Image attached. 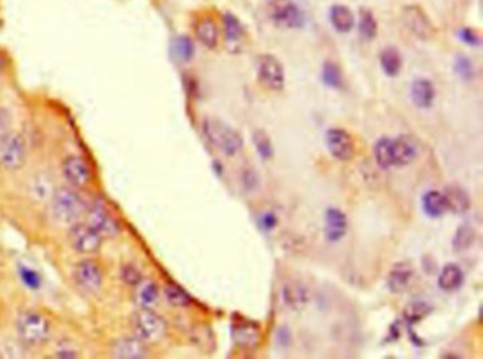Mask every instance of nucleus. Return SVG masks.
I'll return each mask as SVG.
<instances>
[{
	"label": "nucleus",
	"mask_w": 483,
	"mask_h": 359,
	"mask_svg": "<svg viewBox=\"0 0 483 359\" xmlns=\"http://www.w3.org/2000/svg\"><path fill=\"white\" fill-rule=\"evenodd\" d=\"M347 217L339 208H327L325 214V236L329 242H339L347 233Z\"/></svg>",
	"instance_id": "2eb2a0df"
},
{
	"label": "nucleus",
	"mask_w": 483,
	"mask_h": 359,
	"mask_svg": "<svg viewBox=\"0 0 483 359\" xmlns=\"http://www.w3.org/2000/svg\"><path fill=\"white\" fill-rule=\"evenodd\" d=\"M63 175L66 182L75 188H85L93 180V171L88 163L80 156H70L63 163Z\"/></svg>",
	"instance_id": "ddd939ff"
},
{
	"label": "nucleus",
	"mask_w": 483,
	"mask_h": 359,
	"mask_svg": "<svg viewBox=\"0 0 483 359\" xmlns=\"http://www.w3.org/2000/svg\"><path fill=\"white\" fill-rule=\"evenodd\" d=\"M194 54V46L193 41L186 37H177L173 43H172V55L179 63H188L192 59Z\"/></svg>",
	"instance_id": "c756f323"
},
{
	"label": "nucleus",
	"mask_w": 483,
	"mask_h": 359,
	"mask_svg": "<svg viewBox=\"0 0 483 359\" xmlns=\"http://www.w3.org/2000/svg\"><path fill=\"white\" fill-rule=\"evenodd\" d=\"M0 263H2V249H0Z\"/></svg>",
	"instance_id": "37998d69"
},
{
	"label": "nucleus",
	"mask_w": 483,
	"mask_h": 359,
	"mask_svg": "<svg viewBox=\"0 0 483 359\" xmlns=\"http://www.w3.org/2000/svg\"><path fill=\"white\" fill-rule=\"evenodd\" d=\"M459 36H461V39H462L466 44H469V46H479V43H480L479 35L475 32V30H472V28H462V30H461V33H459Z\"/></svg>",
	"instance_id": "a19ab883"
},
{
	"label": "nucleus",
	"mask_w": 483,
	"mask_h": 359,
	"mask_svg": "<svg viewBox=\"0 0 483 359\" xmlns=\"http://www.w3.org/2000/svg\"><path fill=\"white\" fill-rule=\"evenodd\" d=\"M454 68H455L457 75H458L462 81H465V82L472 81L473 77H475V67H473L472 61H471V59H469L466 55H462V54H461V55H458V57L455 58V66H454Z\"/></svg>",
	"instance_id": "c9c22d12"
},
{
	"label": "nucleus",
	"mask_w": 483,
	"mask_h": 359,
	"mask_svg": "<svg viewBox=\"0 0 483 359\" xmlns=\"http://www.w3.org/2000/svg\"><path fill=\"white\" fill-rule=\"evenodd\" d=\"M414 278V271L411 264L405 262H399L390 269L388 276H387V287L391 293H404Z\"/></svg>",
	"instance_id": "f3484780"
},
{
	"label": "nucleus",
	"mask_w": 483,
	"mask_h": 359,
	"mask_svg": "<svg viewBox=\"0 0 483 359\" xmlns=\"http://www.w3.org/2000/svg\"><path fill=\"white\" fill-rule=\"evenodd\" d=\"M442 194L448 206V211H452L455 214H464L471 208V198L468 193L459 186H448Z\"/></svg>",
	"instance_id": "aec40b11"
},
{
	"label": "nucleus",
	"mask_w": 483,
	"mask_h": 359,
	"mask_svg": "<svg viewBox=\"0 0 483 359\" xmlns=\"http://www.w3.org/2000/svg\"><path fill=\"white\" fill-rule=\"evenodd\" d=\"M257 74L259 84L269 91H281L285 85V72L280 59L271 54L258 57Z\"/></svg>",
	"instance_id": "423d86ee"
},
{
	"label": "nucleus",
	"mask_w": 483,
	"mask_h": 359,
	"mask_svg": "<svg viewBox=\"0 0 483 359\" xmlns=\"http://www.w3.org/2000/svg\"><path fill=\"white\" fill-rule=\"evenodd\" d=\"M74 280L82 290L88 293H97L102 287L104 272L95 260L85 259L75 264Z\"/></svg>",
	"instance_id": "9d476101"
},
{
	"label": "nucleus",
	"mask_w": 483,
	"mask_h": 359,
	"mask_svg": "<svg viewBox=\"0 0 483 359\" xmlns=\"http://www.w3.org/2000/svg\"><path fill=\"white\" fill-rule=\"evenodd\" d=\"M104 237L86 222H77L70 226V244L81 255H94L100 251Z\"/></svg>",
	"instance_id": "6e6552de"
},
{
	"label": "nucleus",
	"mask_w": 483,
	"mask_h": 359,
	"mask_svg": "<svg viewBox=\"0 0 483 359\" xmlns=\"http://www.w3.org/2000/svg\"><path fill=\"white\" fill-rule=\"evenodd\" d=\"M196 36L207 48H216L219 44V28L215 20L203 19L196 26Z\"/></svg>",
	"instance_id": "393cba45"
},
{
	"label": "nucleus",
	"mask_w": 483,
	"mask_h": 359,
	"mask_svg": "<svg viewBox=\"0 0 483 359\" xmlns=\"http://www.w3.org/2000/svg\"><path fill=\"white\" fill-rule=\"evenodd\" d=\"M16 328L20 341L27 347L42 345L50 337V322L43 314L33 310L19 314Z\"/></svg>",
	"instance_id": "20e7f679"
},
{
	"label": "nucleus",
	"mask_w": 483,
	"mask_h": 359,
	"mask_svg": "<svg viewBox=\"0 0 483 359\" xmlns=\"http://www.w3.org/2000/svg\"><path fill=\"white\" fill-rule=\"evenodd\" d=\"M12 128V115L6 108L0 106V139H3L8 133H10Z\"/></svg>",
	"instance_id": "58836bf2"
},
{
	"label": "nucleus",
	"mask_w": 483,
	"mask_h": 359,
	"mask_svg": "<svg viewBox=\"0 0 483 359\" xmlns=\"http://www.w3.org/2000/svg\"><path fill=\"white\" fill-rule=\"evenodd\" d=\"M411 101L417 108L427 109L431 108L435 99V88L430 79L418 78L411 85Z\"/></svg>",
	"instance_id": "6ab92c4d"
},
{
	"label": "nucleus",
	"mask_w": 483,
	"mask_h": 359,
	"mask_svg": "<svg viewBox=\"0 0 483 359\" xmlns=\"http://www.w3.org/2000/svg\"><path fill=\"white\" fill-rule=\"evenodd\" d=\"M112 355L120 359H142L147 356V345L136 336L125 337L113 344Z\"/></svg>",
	"instance_id": "dca6fc26"
},
{
	"label": "nucleus",
	"mask_w": 483,
	"mask_h": 359,
	"mask_svg": "<svg viewBox=\"0 0 483 359\" xmlns=\"http://www.w3.org/2000/svg\"><path fill=\"white\" fill-rule=\"evenodd\" d=\"M432 311V307L426 303V302H411L405 306L404 311H403V317L408 324H417L419 321L424 320L426 317H428Z\"/></svg>",
	"instance_id": "c85d7f7f"
},
{
	"label": "nucleus",
	"mask_w": 483,
	"mask_h": 359,
	"mask_svg": "<svg viewBox=\"0 0 483 359\" xmlns=\"http://www.w3.org/2000/svg\"><path fill=\"white\" fill-rule=\"evenodd\" d=\"M135 289V300L142 309H152L158 303L159 289L155 282L140 280Z\"/></svg>",
	"instance_id": "4be33fe9"
},
{
	"label": "nucleus",
	"mask_w": 483,
	"mask_h": 359,
	"mask_svg": "<svg viewBox=\"0 0 483 359\" xmlns=\"http://www.w3.org/2000/svg\"><path fill=\"white\" fill-rule=\"evenodd\" d=\"M421 202H422V211H424V214L431 217V218H439L448 211L444 194L439 191L431 190V191L426 193L424 197H422Z\"/></svg>",
	"instance_id": "b1692460"
},
{
	"label": "nucleus",
	"mask_w": 483,
	"mask_h": 359,
	"mask_svg": "<svg viewBox=\"0 0 483 359\" xmlns=\"http://www.w3.org/2000/svg\"><path fill=\"white\" fill-rule=\"evenodd\" d=\"M27 147L21 135L8 133L0 139V166L8 170H19L26 163Z\"/></svg>",
	"instance_id": "0eeeda50"
},
{
	"label": "nucleus",
	"mask_w": 483,
	"mask_h": 359,
	"mask_svg": "<svg viewBox=\"0 0 483 359\" xmlns=\"http://www.w3.org/2000/svg\"><path fill=\"white\" fill-rule=\"evenodd\" d=\"M269 17L278 27L296 28L304 24V13L293 0H273L269 3Z\"/></svg>",
	"instance_id": "1a4fd4ad"
},
{
	"label": "nucleus",
	"mask_w": 483,
	"mask_h": 359,
	"mask_svg": "<svg viewBox=\"0 0 483 359\" xmlns=\"http://www.w3.org/2000/svg\"><path fill=\"white\" fill-rule=\"evenodd\" d=\"M282 295H284L285 304L293 310L302 309L308 302V290L299 282H291L285 284L282 290Z\"/></svg>",
	"instance_id": "5701e85b"
},
{
	"label": "nucleus",
	"mask_w": 483,
	"mask_h": 359,
	"mask_svg": "<svg viewBox=\"0 0 483 359\" xmlns=\"http://www.w3.org/2000/svg\"><path fill=\"white\" fill-rule=\"evenodd\" d=\"M475 239H476V233H475L473 226L469 224H462L457 229L454 239H452V246H454V249L457 252H464V251H468L473 245Z\"/></svg>",
	"instance_id": "cd10ccee"
},
{
	"label": "nucleus",
	"mask_w": 483,
	"mask_h": 359,
	"mask_svg": "<svg viewBox=\"0 0 483 359\" xmlns=\"http://www.w3.org/2000/svg\"><path fill=\"white\" fill-rule=\"evenodd\" d=\"M380 64L385 75L397 77L403 67V58L396 48L388 47L380 54Z\"/></svg>",
	"instance_id": "bb28decb"
},
{
	"label": "nucleus",
	"mask_w": 483,
	"mask_h": 359,
	"mask_svg": "<svg viewBox=\"0 0 483 359\" xmlns=\"http://www.w3.org/2000/svg\"><path fill=\"white\" fill-rule=\"evenodd\" d=\"M57 356L58 358H75L77 352L71 351V349H62V351L57 352Z\"/></svg>",
	"instance_id": "79ce46f5"
},
{
	"label": "nucleus",
	"mask_w": 483,
	"mask_h": 359,
	"mask_svg": "<svg viewBox=\"0 0 483 359\" xmlns=\"http://www.w3.org/2000/svg\"><path fill=\"white\" fill-rule=\"evenodd\" d=\"M86 224L94 228L102 237H115L120 232V226L113 215L102 204H94L86 208Z\"/></svg>",
	"instance_id": "9b49d317"
},
{
	"label": "nucleus",
	"mask_w": 483,
	"mask_h": 359,
	"mask_svg": "<svg viewBox=\"0 0 483 359\" xmlns=\"http://www.w3.org/2000/svg\"><path fill=\"white\" fill-rule=\"evenodd\" d=\"M322 81L325 82V85L330 88H335V89L340 88L343 84L340 68L335 63L326 61L322 68Z\"/></svg>",
	"instance_id": "f704fd0d"
},
{
	"label": "nucleus",
	"mask_w": 483,
	"mask_h": 359,
	"mask_svg": "<svg viewBox=\"0 0 483 359\" xmlns=\"http://www.w3.org/2000/svg\"><path fill=\"white\" fill-rule=\"evenodd\" d=\"M464 284V272L458 264L449 263L442 267L438 276V286L444 291H455Z\"/></svg>",
	"instance_id": "412c9836"
},
{
	"label": "nucleus",
	"mask_w": 483,
	"mask_h": 359,
	"mask_svg": "<svg viewBox=\"0 0 483 359\" xmlns=\"http://www.w3.org/2000/svg\"><path fill=\"white\" fill-rule=\"evenodd\" d=\"M233 338L241 348H255L259 342V325L247 318L235 320L233 322Z\"/></svg>",
	"instance_id": "4468645a"
},
{
	"label": "nucleus",
	"mask_w": 483,
	"mask_h": 359,
	"mask_svg": "<svg viewBox=\"0 0 483 359\" xmlns=\"http://www.w3.org/2000/svg\"><path fill=\"white\" fill-rule=\"evenodd\" d=\"M325 142H326V147H327L329 153L334 156L336 160L347 162V160L353 159L356 147H354V142H353L350 133H347L346 130H343L340 128L329 129L326 132Z\"/></svg>",
	"instance_id": "f8f14e48"
},
{
	"label": "nucleus",
	"mask_w": 483,
	"mask_h": 359,
	"mask_svg": "<svg viewBox=\"0 0 483 359\" xmlns=\"http://www.w3.org/2000/svg\"><path fill=\"white\" fill-rule=\"evenodd\" d=\"M132 327L135 336L149 342H159L167 331L166 321L150 309H140L132 317Z\"/></svg>",
	"instance_id": "39448f33"
},
{
	"label": "nucleus",
	"mask_w": 483,
	"mask_h": 359,
	"mask_svg": "<svg viewBox=\"0 0 483 359\" xmlns=\"http://www.w3.org/2000/svg\"><path fill=\"white\" fill-rule=\"evenodd\" d=\"M120 278H122L124 283L129 286H136L142 280V275L134 264H124L120 269Z\"/></svg>",
	"instance_id": "4c0bfd02"
},
{
	"label": "nucleus",
	"mask_w": 483,
	"mask_h": 359,
	"mask_svg": "<svg viewBox=\"0 0 483 359\" xmlns=\"http://www.w3.org/2000/svg\"><path fill=\"white\" fill-rule=\"evenodd\" d=\"M358 30H360L361 37L366 40H373L377 36V20L374 19L372 12L369 10L361 12Z\"/></svg>",
	"instance_id": "72a5a7b5"
},
{
	"label": "nucleus",
	"mask_w": 483,
	"mask_h": 359,
	"mask_svg": "<svg viewBox=\"0 0 483 359\" xmlns=\"http://www.w3.org/2000/svg\"><path fill=\"white\" fill-rule=\"evenodd\" d=\"M88 205L84 198L71 187H60L51 194L53 218L62 225H74L85 215Z\"/></svg>",
	"instance_id": "f03ea898"
},
{
	"label": "nucleus",
	"mask_w": 483,
	"mask_h": 359,
	"mask_svg": "<svg viewBox=\"0 0 483 359\" xmlns=\"http://www.w3.org/2000/svg\"><path fill=\"white\" fill-rule=\"evenodd\" d=\"M253 142L257 152L262 160H271L274 156V146L271 143L269 136L264 130H257L253 135Z\"/></svg>",
	"instance_id": "2f4dec72"
},
{
	"label": "nucleus",
	"mask_w": 483,
	"mask_h": 359,
	"mask_svg": "<svg viewBox=\"0 0 483 359\" xmlns=\"http://www.w3.org/2000/svg\"><path fill=\"white\" fill-rule=\"evenodd\" d=\"M203 133L206 139L226 156H235L243 148L241 135L219 119H206Z\"/></svg>",
	"instance_id": "7ed1b4c3"
},
{
	"label": "nucleus",
	"mask_w": 483,
	"mask_h": 359,
	"mask_svg": "<svg viewBox=\"0 0 483 359\" xmlns=\"http://www.w3.org/2000/svg\"><path fill=\"white\" fill-rule=\"evenodd\" d=\"M418 156V147L412 139L399 136L394 139L383 137L374 146V159L377 164L387 170L411 164Z\"/></svg>",
	"instance_id": "f257e3e1"
},
{
	"label": "nucleus",
	"mask_w": 483,
	"mask_h": 359,
	"mask_svg": "<svg viewBox=\"0 0 483 359\" xmlns=\"http://www.w3.org/2000/svg\"><path fill=\"white\" fill-rule=\"evenodd\" d=\"M404 20L411 32L421 39H428L432 35V24L427 14L418 6H408L404 9Z\"/></svg>",
	"instance_id": "a211bd4d"
},
{
	"label": "nucleus",
	"mask_w": 483,
	"mask_h": 359,
	"mask_svg": "<svg viewBox=\"0 0 483 359\" xmlns=\"http://www.w3.org/2000/svg\"><path fill=\"white\" fill-rule=\"evenodd\" d=\"M259 225L264 231H273L278 225V218L274 213H265L259 218Z\"/></svg>",
	"instance_id": "ea45409f"
},
{
	"label": "nucleus",
	"mask_w": 483,
	"mask_h": 359,
	"mask_svg": "<svg viewBox=\"0 0 483 359\" xmlns=\"http://www.w3.org/2000/svg\"><path fill=\"white\" fill-rule=\"evenodd\" d=\"M163 291L166 300L174 307H186L190 304V295L177 284H166Z\"/></svg>",
	"instance_id": "7c9ffc66"
},
{
	"label": "nucleus",
	"mask_w": 483,
	"mask_h": 359,
	"mask_svg": "<svg viewBox=\"0 0 483 359\" xmlns=\"http://www.w3.org/2000/svg\"><path fill=\"white\" fill-rule=\"evenodd\" d=\"M19 273H20L21 282H23L28 289H32V290L40 289V286H42V278H40V275H39L36 271H33L32 267L21 266Z\"/></svg>",
	"instance_id": "e433bc0d"
},
{
	"label": "nucleus",
	"mask_w": 483,
	"mask_h": 359,
	"mask_svg": "<svg viewBox=\"0 0 483 359\" xmlns=\"http://www.w3.org/2000/svg\"><path fill=\"white\" fill-rule=\"evenodd\" d=\"M224 32H226V39L230 43L239 41L244 37V27L239 23V20L234 16L227 13L224 16Z\"/></svg>",
	"instance_id": "473e14b6"
},
{
	"label": "nucleus",
	"mask_w": 483,
	"mask_h": 359,
	"mask_svg": "<svg viewBox=\"0 0 483 359\" xmlns=\"http://www.w3.org/2000/svg\"><path fill=\"white\" fill-rule=\"evenodd\" d=\"M330 21L340 33H349L354 27V14L346 6L336 5L330 9Z\"/></svg>",
	"instance_id": "a878e982"
}]
</instances>
